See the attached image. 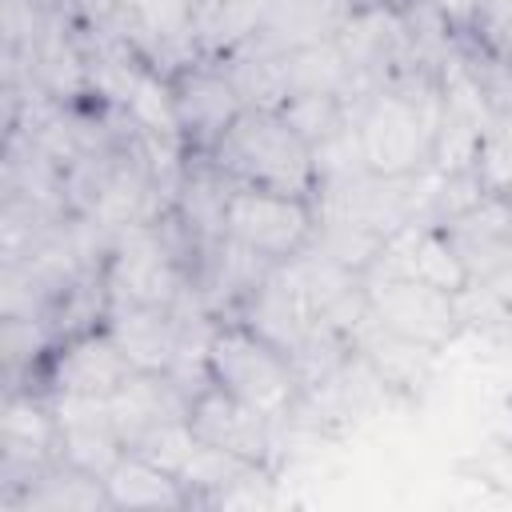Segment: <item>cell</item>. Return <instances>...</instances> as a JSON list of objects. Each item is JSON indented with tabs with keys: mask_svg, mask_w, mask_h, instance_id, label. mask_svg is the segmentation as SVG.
<instances>
[{
	"mask_svg": "<svg viewBox=\"0 0 512 512\" xmlns=\"http://www.w3.org/2000/svg\"><path fill=\"white\" fill-rule=\"evenodd\" d=\"M444 116L440 72L400 68L380 80L352 112V144L360 164L384 180H412L432 168Z\"/></svg>",
	"mask_w": 512,
	"mask_h": 512,
	"instance_id": "6da1fadb",
	"label": "cell"
},
{
	"mask_svg": "<svg viewBox=\"0 0 512 512\" xmlns=\"http://www.w3.org/2000/svg\"><path fill=\"white\" fill-rule=\"evenodd\" d=\"M268 0H196L192 4V56L224 60L244 48L264 24Z\"/></svg>",
	"mask_w": 512,
	"mask_h": 512,
	"instance_id": "ac0fdd59",
	"label": "cell"
},
{
	"mask_svg": "<svg viewBox=\"0 0 512 512\" xmlns=\"http://www.w3.org/2000/svg\"><path fill=\"white\" fill-rule=\"evenodd\" d=\"M348 348L392 388V396H416L432 384L436 372V352L384 328L380 320H372L368 312L348 328Z\"/></svg>",
	"mask_w": 512,
	"mask_h": 512,
	"instance_id": "7c38bea8",
	"label": "cell"
},
{
	"mask_svg": "<svg viewBox=\"0 0 512 512\" xmlns=\"http://www.w3.org/2000/svg\"><path fill=\"white\" fill-rule=\"evenodd\" d=\"M184 156H208L232 120L248 108L220 60H188L168 76Z\"/></svg>",
	"mask_w": 512,
	"mask_h": 512,
	"instance_id": "8992f818",
	"label": "cell"
},
{
	"mask_svg": "<svg viewBox=\"0 0 512 512\" xmlns=\"http://www.w3.org/2000/svg\"><path fill=\"white\" fill-rule=\"evenodd\" d=\"M404 4H440V0H404Z\"/></svg>",
	"mask_w": 512,
	"mask_h": 512,
	"instance_id": "7402d4cb",
	"label": "cell"
},
{
	"mask_svg": "<svg viewBox=\"0 0 512 512\" xmlns=\"http://www.w3.org/2000/svg\"><path fill=\"white\" fill-rule=\"evenodd\" d=\"M60 460V424L52 396L40 388H8L0 412V500Z\"/></svg>",
	"mask_w": 512,
	"mask_h": 512,
	"instance_id": "52a82bcc",
	"label": "cell"
},
{
	"mask_svg": "<svg viewBox=\"0 0 512 512\" xmlns=\"http://www.w3.org/2000/svg\"><path fill=\"white\" fill-rule=\"evenodd\" d=\"M224 236L268 264H288L316 236V200L232 184L224 204Z\"/></svg>",
	"mask_w": 512,
	"mask_h": 512,
	"instance_id": "277c9868",
	"label": "cell"
},
{
	"mask_svg": "<svg viewBox=\"0 0 512 512\" xmlns=\"http://www.w3.org/2000/svg\"><path fill=\"white\" fill-rule=\"evenodd\" d=\"M52 408H56V424H60V456L68 464L104 476L128 452L116 432V420L108 412V400L52 396Z\"/></svg>",
	"mask_w": 512,
	"mask_h": 512,
	"instance_id": "5bb4252c",
	"label": "cell"
},
{
	"mask_svg": "<svg viewBox=\"0 0 512 512\" xmlns=\"http://www.w3.org/2000/svg\"><path fill=\"white\" fill-rule=\"evenodd\" d=\"M0 360H4V392L36 388L40 372L56 348V332L36 316H0Z\"/></svg>",
	"mask_w": 512,
	"mask_h": 512,
	"instance_id": "d6986e66",
	"label": "cell"
},
{
	"mask_svg": "<svg viewBox=\"0 0 512 512\" xmlns=\"http://www.w3.org/2000/svg\"><path fill=\"white\" fill-rule=\"evenodd\" d=\"M364 300L368 316L380 320L384 328L440 352L448 348L460 332V304L452 292L432 288L428 280H416L408 272H388V268H368L364 272Z\"/></svg>",
	"mask_w": 512,
	"mask_h": 512,
	"instance_id": "5b68a950",
	"label": "cell"
},
{
	"mask_svg": "<svg viewBox=\"0 0 512 512\" xmlns=\"http://www.w3.org/2000/svg\"><path fill=\"white\" fill-rule=\"evenodd\" d=\"M480 56L512 68V0H480L472 24L460 32Z\"/></svg>",
	"mask_w": 512,
	"mask_h": 512,
	"instance_id": "44dd1931",
	"label": "cell"
},
{
	"mask_svg": "<svg viewBox=\"0 0 512 512\" xmlns=\"http://www.w3.org/2000/svg\"><path fill=\"white\" fill-rule=\"evenodd\" d=\"M356 0H268L264 24L256 40L276 52H296L308 44H324L340 32Z\"/></svg>",
	"mask_w": 512,
	"mask_h": 512,
	"instance_id": "e0dca14e",
	"label": "cell"
},
{
	"mask_svg": "<svg viewBox=\"0 0 512 512\" xmlns=\"http://www.w3.org/2000/svg\"><path fill=\"white\" fill-rule=\"evenodd\" d=\"M104 488L112 500V512H144V508H196L188 484L160 464L156 456L128 448L108 472H104Z\"/></svg>",
	"mask_w": 512,
	"mask_h": 512,
	"instance_id": "9a60e30c",
	"label": "cell"
},
{
	"mask_svg": "<svg viewBox=\"0 0 512 512\" xmlns=\"http://www.w3.org/2000/svg\"><path fill=\"white\" fill-rule=\"evenodd\" d=\"M108 412L116 420L124 448H148L160 432L184 424L188 392L168 372H132L108 396Z\"/></svg>",
	"mask_w": 512,
	"mask_h": 512,
	"instance_id": "8fae6325",
	"label": "cell"
},
{
	"mask_svg": "<svg viewBox=\"0 0 512 512\" xmlns=\"http://www.w3.org/2000/svg\"><path fill=\"white\" fill-rule=\"evenodd\" d=\"M204 368L208 380L256 408L260 416L276 424H292L300 400H304V380L296 360L264 340L256 328H248L240 316H224L208 332L204 348Z\"/></svg>",
	"mask_w": 512,
	"mask_h": 512,
	"instance_id": "3957f363",
	"label": "cell"
},
{
	"mask_svg": "<svg viewBox=\"0 0 512 512\" xmlns=\"http://www.w3.org/2000/svg\"><path fill=\"white\" fill-rule=\"evenodd\" d=\"M184 424H188V432L196 440H204L216 452L240 456L248 464L276 468V448H280V436L276 432L284 424L260 416L256 408H248L244 400H236L232 392H224L212 380L192 392L188 412H184Z\"/></svg>",
	"mask_w": 512,
	"mask_h": 512,
	"instance_id": "ba28073f",
	"label": "cell"
},
{
	"mask_svg": "<svg viewBox=\"0 0 512 512\" xmlns=\"http://www.w3.org/2000/svg\"><path fill=\"white\" fill-rule=\"evenodd\" d=\"M104 328L116 336L120 352L136 372H172L184 348V320L176 308L144 304H108Z\"/></svg>",
	"mask_w": 512,
	"mask_h": 512,
	"instance_id": "4fadbf2b",
	"label": "cell"
},
{
	"mask_svg": "<svg viewBox=\"0 0 512 512\" xmlns=\"http://www.w3.org/2000/svg\"><path fill=\"white\" fill-rule=\"evenodd\" d=\"M208 156L232 184L320 196V156L280 108H244Z\"/></svg>",
	"mask_w": 512,
	"mask_h": 512,
	"instance_id": "7a4b0ae2",
	"label": "cell"
},
{
	"mask_svg": "<svg viewBox=\"0 0 512 512\" xmlns=\"http://www.w3.org/2000/svg\"><path fill=\"white\" fill-rule=\"evenodd\" d=\"M4 512H112L104 476L68 464L64 456L36 472L24 488L0 500Z\"/></svg>",
	"mask_w": 512,
	"mask_h": 512,
	"instance_id": "2e32d148",
	"label": "cell"
},
{
	"mask_svg": "<svg viewBox=\"0 0 512 512\" xmlns=\"http://www.w3.org/2000/svg\"><path fill=\"white\" fill-rule=\"evenodd\" d=\"M472 172L480 176V184L488 192H508L512 196V96L496 100V108H492V116L480 132Z\"/></svg>",
	"mask_w": 512,
	"mask_h": 512,
	"instance_id": "ffe728a7",
	"label": "cell"
},
{
	"mask_svg": "<svg viewBox=\"0 0 512 512\" xmlns=\"http://www.w3.org/2000/svg\"><path fill=\"white\" fill-rule=\"evenodd\" d=\"M132 360L120 352L116 336L96 324L84 332H72L64 340H56L44 372H40V392L48 396H92V400H108L128 376H132Z\"/></svg>",
	"mask_w": 512,
	"mask_h": 512,
	"instance_id": "9c48e42d",
	"label": "cell"
},
{
	"mask_svg": "<svg viewBox=\"0 0 512 512\" xmlns=\"http://www.w3.org/2000/svg\"><path fill=\"white\" fill-rule=\"evenodd\" d=\"M436 228H444L472 284L512 272V196L508 192H484L476 204H468L464 212H456Z\"/></svg>",
	"mask_w": 512,
	"mask_h": 512,
	"instance_id": "30bf717a",
	"label": "cell"
}]
</instances>
